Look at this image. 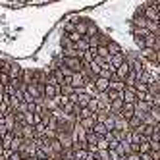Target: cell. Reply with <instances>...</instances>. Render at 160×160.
Wrapping results in <instances>:
<instances>
[{"label": "cell", "instance_id": "8992f818", "mask_svg": "<svg viewBox=\"0 0 160 160\" xmlns=\"http://www.w3.org/2000/svg\"><path fill=\"white\" fill-rule=\"evenodd\" d=\"M58 95H60V85H54V83L44 85V97L47 98H56Z\"/></svg>", "mask_w": 160, "mask_h": 160}, {"label": "cell", "instance_id": "60d3db41", "mask_svg": "<svg viewBox=\"0 0 160 160\" xmlns=\"http://www.w3.org/2000/svg\"><path fill=\"white\" fill-rule=\"evenodd\" d=\"M131 152H139V143H131Z\"/></svg>", "mask_w": 160, "mask_h": 160}, {"label": "cell", "instance_id": "5bb4252c", "mask_svg": "<svg viewBox=\"0 0 160 160\" xmlns=\"http://www.w3.org/2000/svg\"><path fill=\"white\" fill-rule=\"evenodd\" d=\"M60 95H66V97H72V95H75V87L72 85V83H62L60 85Z\"/></svg>", "mask_w": 160, "mask_h": 160}, {"label": "cell", "instance_id": "836d02e7", "mask_svg": "<svg viewBox=\"0 0 160 160\" xmlns=\"http://www.w3.org/2000/svg\"><path fill=\"white\" fill-rule=\"evenodd\" d=\"M106 93H108V98H110V102H112V100H116V98H122V93H120V91H114V89H108Z\"/></svg>", "mask_w": 160, "mask_h": 160}, {"label": "cell", "instance_id": "bcb514c9", "mask_svg": "<svg viewBox=\"0 0 160 160\" xmlns=\"http://www.w3.org/2000/svg\"><path fill=\"white\" fill-rule=\"evenodd\" d=\"M0 145H2V135H0Z\"/></svg>", "mask_w": 160, "mask_h": 160}, {"label": "cell", "instance_id": "d590c367", "mask_svg": "<svg viewBox=\"0 0 160 160\" xmlns=\"http://www.w3.org/2000/svg\"><path fill=\"white\" fill-rule=\"evenodd\" d=\"M75 31V21H66L64 23V33H72Z\"/></svg>", "mask_w": 160, "mask_h": 160}, {"label": "cell", "instance_id": "6da1fadb", "mask_svg": "<svg viewBox=\"0 0 160 160\" xmlns=\"http://www.w3.org/2000/svg\"><path fill=\"white\" fill-rule=\"evenodd\" d=\"M62 64L68 66V68H72L73 72H81L83 70V60L79 58V56H62Z\"/></svg>", "mask_w": 160, "mask_h": 160}, {"label": "cell", "instance_id": "d6a6232c", "mask_svg": "<svg viewBox=\"0 0 160 160\" xmlns=\"http://www.w3.org/2000/svg\"><path fill=\"white\" fill-rule=\"evenodd\" d=\"M97 158H100V160H110V148H104V151H97Z\"/></svg>", "mask_w": 160, "mask_h": 160}, {"label": "cell", "instance_id": "f1b7e54d", "mask_svg": "<svg viewBox=\"0 0 160 160\" xmlns=\"http://www.w3.org/2000/svg\"><path fill=\"white\" fill-rule=\"evenodd\" d=\"M139 125H143V118H141V116H137V114H135V116L129 120V128H131V129H137Z\"/></svg>", "mask_w": 160, "mask_h": 160}, {"label": "cell", "instance_id": "3957f363", "mask_svg": "<svg viewBox=\"0 0 160 160\" xmlns=\"http://www.w3.org/2000/svg\"><path fill=\"white\" fill-rule=\"evenodd\" d=\"M143 14H145L147 19H151V21H158V19H160V10H158L152 2L143 4Z\"/></svg>", "mask_w": 160, "mask_h": 160}, {"label": "cell", "instance_id": "44dd1931", "mask_svg": "<svg viewBox=\"0 0 160 160\" xmlns=\"http://www.w3.org/2000/svg\"><path fill=\"white\" fill-rule=\"evenodd\" d=\"M75 48H77L79 52L89 50V48H91V44H89V37H87V35H83V39H81V41H77V42H75Z\"/></svg>", "mask_w": 160, "mask_h": 160}, {"label": "cell", "instance_id": "4fadbf2b", "mask_svg": "<svg viewBox=\"0 0 160 160\" xmlns=\"http://www.w3.org/2000/svg\"><path fill=\"white\" fill-rule=\"evenodd\" d=\"M148 33H151V31H148L147 27H135V25H131V37H141V39H145Z\"/></svg>", "mask_w": 160, "mask_h": 160}, {"label": "cell", "instance_id": "603a6c76", "mask_svg": "<svg viewBox=\"0 0 160 160\" xmlns=\"http://www.w3.org/2000/svg\"><path fill=\"white\" fill-rule=\"evenodd\" d=\"M93 131H95L98 137H104V135L108 133V128H106V125L102 123V122H97V123H95V128H93Z\"/></svg>", "mask_w": 160, "mask_h": 160}, {"label": "cell", "instance_id": "f6af8a7d", "mask_svg": "<svg viewBox=\"0 0 160 160\" xmlns=\"http://www.w3.org/2000/svg\"><path fill=\"white\" fill-rule=\"evenodd\" d=\"M2 118H4V114H2V112H0V120H2Z\"/></svg>", "mask_w": 160, "mask_h": 160}, {"label": "cell", "instance_id": "cb8c5ba5", "mask_svg": "<svg viewBox=\"0 0 160 160\" xmlns=\"http://www.w3.org/2000/svg\"><path fill=\"white\" fill-rule=\"evenodd\" d=\"M125 87H128V85H125V81H122V79H114V81H110V89L120 91V93H123Z\"/></svg>", "mask_w": 160, "mask_h": 160}, {"label": "cell", "instance_id": "7bdbcfd3", "mask_svg": "<svg viewBox=\"0 0 160 160\" xmlns=\"http://www.w3.org/2000/svg\"><path fill=\"white\" fill-rule=\"evenodd\" d=\"M4 151H6V148H4L2 145H0V154H4Z\"/></svg>", "mask_w": 160, "mask_h": 160}, {"label": "cell", "instance_id": "e575fe53", "mask_svg": "<svg viewBox=\"0 0 160 160\" xmlns=\"http://www.w3.org/2000/svg\"><path fill=\"white\" fill-rule=\"evenodd\" d=\"M89 108L93 110V112H97V110L100 108V100H98L97 97H93V98H91V102H89Z\"/></svg>", "mask_w": 160, "mask_h": 160}, {"label": "cell", "instance_id": "7a4b0ae2", "mask_svg": "<svg viewBox=\"0 0 160 160\" xmlns=\"http://www.w3.org/2000/svg\"><path fill=\"white\" fill-rule=\"evenodd\" d=\"M139 56H141L143 60H147L151 66H156V64H158V52H156V48L145 47V48H141V50H139Z\"/></svg>", "mask_w": 160, "mask_h": 160}, {"label": "cell", "instance_id": "1f68e13d", "mask_svg": "<svg viewBox=\"0 0 160 160\" xmlns=\"http://www.w3.org/2000/svg\"><path fill=\"white\" fill-rule=\"evenodd\" d=\"M143 123H147V125H156L158 122H156V118L152 116V114H151V112H148V114H147V116L143 118Z\"/></svg>", "mask_w": 160, "mask_h": 160}, {"label": "cell", "instance_id": "ac0fdd59", "mask_svg": "<svg viewBox=\"0 0 160 160\" xmlns=\"http://www.w3.org/2000/svg\"><path fill=\"white\" fill-rule=\"evenodd\" d=\"M137 81H139V73H137L135 70H131L128 73V77H125V85H128V87H135Z\"/></svg>", "mask_w": 160, "mask_h": 160}, {"label": "cell", "instance_id": "30bf717a", "mask_svg": "<svg viewBox=\"0 0 160 160\" xmlns=\"http://www.w3.org/2000/svg\"><path fill=\"white\" fill-rule=\"evenodd\" d=\"M23 70L25 68H21L19 64H16V62H12V66H10V77L12 79H21V75H23Z\"/></svg>", "mask_w": 160, "mask_h": 160}, {"label": "cell", "instance_id": "d4e9b609", "mask_svg": "<svg viewBox=\"0 0 160 160\" xmlns=\"http://www.w3.org/2000/svg\"><path fill=\"white\" fill-rule=\"evenodd\" d=\"M100 33V27L95 23V21H89V27H87V37H95Z\"/></svg>", "mask_w": 160, "mask_h": 160}, {"label": "cell", "instance_id": "5b68a950", "mask_svg": "<svg viewBox=\"0 0 160 160\" xmlns=\"http://www.w3.org/2000/svg\"><path fill=\"white\" fill-rule=\"evenodd\" d=\"M125 60H128V56H125V52H120V54H112L108 64L114 68V70H118V68H120V66H122Z\"/></svg>", "mask_w": 160, "mask_h": 160}, {"label": "cell", "instance_id": "484cf974", "mask_svg": "<svg viewBox=\"0 0 160 160\" xmlns=\"http://www.w3.org/2000/svg\"><path fill=\"white\" fill-rule=\"evenodd\" d=\"M135 91H137V93L147 95L148 91H151V85H148V83H143V81H137V83H135Z\"/></svg>", "mask_w": 160, "mask_h": 160}, {"label": "cell", "instance_id": "7dc6e473", "mask_svg": "<svg viewBox=\"0 0 160 160\" xmlns=\"http://www.w3.org/2000/svg\"><path fill=\"white\" fill-rule=\"evenodd\" d=\"M29 2H33V0H29Z\"/></svg>", "mask_w": 160, "mask_h": 160}, {"label": "cell", "instance_id": "7c38bea8", "mask_svg": "<svg viewBox=\"0 0 160 160\" xmlns=\"http://www.w3.org/2000/svg\"><path fill=\"white\" fill-rule=\"evenodd\" d=\"M114 73H116V70H114L110 64H104V66L100 68V73H98V75H100V77H106V79H112Z\"/></svg>", "mask_w": 160, "mask_h": 160}, {"label": "cell", "instance_id": "b9f144b4", "mask_svg": "<svg viewBox=\"0 0 160 160\" xmlns=\"http://www.w3.org/2000/svg\"><path fill=\"white\" fill-rule=\"evenodd\" d=\"M0 160H8V156L6 154H0Z\"/></svg>", "mask_w": 160, "mask_h": 160}, {"label": "cell", "instance_id": "c3c4849f", "mask_svg": "<svg viewBox=\"0 0 160 160\" xmlns=\"http://www.w3.org/2000/svg\"><path fill=\"white\" fill-rule=\"evenodd\" d=\"M158 143H160V141H158Z\"/></svg>", "mask_w": 160, "mask_h": 160}, {"label": "cell", "instance_id": "9c48e42d", "mask_svg": "<svg viewBox=\"0 0 160 160\" xmlns=\"http://www.w3.org/2000/svg\"><path fill=\"white\" fill-rule=\"evenodd\" d=\"M120 114H122V116H123L125 120H131V118L135 116V102H125Z\"/></svg>", "mask_w": 160, "mask_h": 160}, {"label": "cell", "instance_id": "f546056e", "mask_svg": "<svg viewBox=\"0 0 160 160\" xmlns=\"http://www.w3.org/2000/svg\"><path fill=\"white\" fill-rule=\"evenodd\" d=\"M147 29L151 31V33H154V35H156V33L160 31V23H158V21H151V19H148V23H147Z\"/></svg>", "mask_w": 160, "mask_h": 160}, {"label": "cell", "instance_id": "d6986e66", "mask_svg": "<svg viewBox=\"0 0 160 160\" xmlns=\"http://www.w3.org/2000/svg\"><path fill=\"white\" fill-rule=\"evenodd\" d=\"M106 47H108L110 54H120V52H123V48H122V44H120L118 41H114V39H110V42L106 44Z\"/></svg>", "mask_w": 160, "mask_h": 160}, {"label": "cell", "instance_id": "83f0119b", "mask_svg": "<svg viewBox=\"0 0 160 160\" xmlns=\"http://www.w3.org/2000/svg\"><path fill=\"white\" fill-rule=\"evenodd\" d=\"M98 139L100 137L91 129V131H87V145H98Z\"/></svg>", "mask_w": 160, "mask_h": 160}, {"label": "cell", "instance_id": "277c9868", "mask_svg": "<svg viewBox=\"0 0 160 160\" xmlns=\"http://www.w3.org/2000/svg\"><path fill=\"white\" fill-rule=\"evenodd\" d=\"M70 83H72L75 89H85L87 79H85V75H83L81 72H75V73L72 75V79H70Z\"/></svg>", "mask_w": 160, "mask_h": 160}, {"label": "cell", "instance_id": "74e56055", "mask_svg": "<svg viewBox=\"0 0 160 160\" xmlns=\"http://www.w3.org/2000/svg\"><path fill=\"white\" fill-rule=\"evenodd\" d=\"M89 44H91V47H98V44H100V41H98V35H95V37H89Z\"/></svg>", "mask_w": 160, "mask_h": 160}, {"label": "cell", "instance_id": "4316f807", "mask_svg": "<svg viewBox=\"0 0 160 160\" xmlns=\"http://www.w3.org/2000/svg\"><path fill=\"white\" fill-rule=\"evenodd\" d=\"M145 139V135L141 129H131V143H141Z\"/></svg>", "mask_w": 160, "mask_h": 160}, {"label": "cell", "instance_id": "52a82bcc", "mask_svg": "<svg viewBox=\"0 0 160 160\" xmlns=\"http://www.w3.org/2000/svg\"><path fill=\"white\" fill-rule=\"evenodd\" d=\"M122 98H123V102H137V91H135V87H125L123 93H122Z\"/></svg>", "mask_w": 160, "mask_h": 160}, {"label": "cell", "instance_id": "e0dca14e", "mask_svg": "<svg viewBox=\"0 0 160 160\" xmlns=\"http://www.w3.org/2000/svg\"><path fill=\"white\" fill-rule=\"evenodd\" d=\"M79 123H81V125H83V128H85L87 131H91V129L95 128V123H97V120H95V114H93V116H89V118L79 120Z\"/></svg>", "mask_w": 160, "mask_h": 160}, {"label": "cell", "instance_id": "ab89813d", "mask_svg": "<svg viewBox=\"0 0 160 160\" xmlns=\"http://www.w3.org/2000/svg\"><path fill=\"white\" fill-rule=\"evenodd\" d=\"M128 160H141V154L139 152H129L128 154Z\"/></svg>", "mask_w": 160, "mask_h": 160}, {"label": "cell", "instance_id": "8fae6325", "mask_svg": "<svg viewBox=\"0 0 160 160\" xmlns=\"http://www.w3.org/2000/svg\"><path fill=\"white\" fill-rule=\"evenodd\" d=\"M21 137H23V139H37L35 125H23V129H21Z\"/></svg>", "mask_w": 160, "mask_h": 160}, {"label": "cell", "instance_id": "4dcf8cb0", "mask_svg": "<svg viewBox=\"0 0 160 160\" xmlns=\"http://www.w3.org/2000/svg\"><path fill=\"white\" fill-rule=\"evenodd\" d=\"M10 66H12L10 60H2V58H0V73H8L10 72Z\"/></svg>", "mask_w": 160, "mask_h": 160}, {"label": "cell", "instance_id": "2e32d148", "mask_svg": "<svg viewBox=\"0 0 160 160\" xmlns=\"http://www.w3.org/2000/svg\"><path fill=\"white\" fill-rule=\"evenodd\" d=\"M87 27H89V19H77L75 21V31L81 33V35H87Z\"/></svg>", "mask_w": 160, "mask_h": 160}, {"label": "cell", "instance_id": "9a60e30c", "mask_svg": "<svg viewBox=\"0 0 160 160\" xmlns=\"http://www.w3.org/2000/svg\"><path fill=\"white\" fill-rule=\"evenodd\" d=\"M14 137H16V133H14L12 129H10V131H6V133L2 135V147H4V148H10V147H12Z\"/></svg>", "mask_w": 160, "mask_h": 160}, {"label": "cell", "instance_id": "8d00e7d4", "mask_svg": "<svg viewBox=\"0 0 160 160\" xmlns=\"http://www.w3.org/2000/svg\"><path fill=\"white\" fill-rule=\"evenodd\" d=\"M68 37H70L73 42H77V41H81V39H83V35H81V33H77V31H72V33H68Z\"/></svg>", "mask_w": 160, "mask_h": 160}, {"label": "cell", "instance_id": "f35d334b", "mask_svg": "<svg viewBox=\"0 0 160 160\" xmlns=\"http://www.w3.org/2000/svg\"><path fill=\"white\" fill-rule=\"evenodd\" d=\"M122 156H120V152L116 151V148H110V160H120Z\"/></svg>", "mask_w": 160, "mask_h": 160}, {"label": "cell", "instance_id": "ffe728a7", "mask_svg": "<svg viewBox=\"0 0 160 160\" xmlns=\"http://www.w3.org/2000/svg\"><path fill=\"white\" fill-rule=\"evenodd\" d=\"M123 98H116V100H112L110 102V112H114V114H120L122 112V108H123Z\"/></svg>", "mask_w": 160, "mask_h": 160}, {"label": "cell", "instance_id": "7402d4cb", "mask_svg": "<svg viewBox=\"0 0 160 160\" xmlns=\"http://www.w3.org/2000/svg\"><path fill=\"white\" fill-rule=\"evenodd\" d=\"M145 47H151V48L158 47V37L154 35V33H148V35L145 37Z\"/></svg>", "mask_w": 160, "mask_h": 160}, {"label": "cell", "instance_id": "ee69618b", "mask_svg": "<svg viewBox=\"0 0 160 160\" xmlns=\"http://www.w3.org/2000/svg\"><path fill=\"white\" fill-rule=\"evenodd\" d=\"M120 160H128V156H122V158H120Z\"/></svg>", "mask_w": 160, "mask_h": 160}, {"label": "cell", "instance_id": "ba28073f", "mask_svg": "<svg viewBox=\"0 0 160 160\" xmlns=\"http://www.w3.org/2000/svg\"><path fill=\"white\" fill-rule=\"evenodd\" d=\"M95 87H97V91L98 93H106V91L110 89V79H106V77H97L95 79Z\"/></svg>", "mask_w": 160, "mask_h": 160}]
</instances>
